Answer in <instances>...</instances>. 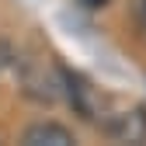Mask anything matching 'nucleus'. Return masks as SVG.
<instances>
[{"instance_id":"obj_5","label":"nucleus","mask_w":146,"mask_h":146,"mask_svg":"<svg viewBox=\"0 0 146 146\" xmlns=\"http://www.w3.org/2000/svg\"><path fill=\"white\" fill-rule=\"evenodd\" d=\"M132 17H136V28H139V35L146 38V0H136V4H132Z\"/></svg>"},{"instance_id":"obj_1","label":"nucleus","mask_w":146,"mask_h":146,"mask_svg":"<svg viewBox=\"0 0 146 146\" xmlns=\"http://www.w3.org/2000/svg\"><path fill=\"white\" fill-rule=\"evenodd\" d=\"M56 77H59V90L66 94V101L73 104V111H77L80 118H87V122H101V118H104V98L80 77V73L59 66Z\"/></svg>"},{"instance_id":"obj_2","label":"nucleus","mask_w":146,"mask_h":146,"mask_svg":"<svg viewBox=\"0 0 146 146\" xmlns=\"http://www.w3.org/2000/svg\"><path fill=\"white\" fill-rule=\"evenodd\" d=\"M108 136L115 143H146V111L132 108V111H122L108 122Z\"/></svg>"},{"instance_id":"obj_4","label":"nucleus","mask_w":146,"mask_h":146,"mask_svg":"<svg viewBox=\"0 0 146 146\" xmlns=\"http://www.w3.org/2000/svg\"><path fill=\"white\" fill-rule=\"evenodd\" d=\"M25 94L35 101H56L59 94V77L49 80L42 70H25Z\"/></svg>"},{"instance_id":"obj_6","label":"nucleus","mask_w":146,"mask_h":146,"mask_svg":"<svg viewBox=\"0 0 146 146\" xmlns=\"http://www.w3.org/2000/svg\"><path fill=\"white\" fill-rule=\"evenodd\" d=\"M14 66V49L4 42V38H0V73H4V70H11Z\"/></svg>"},{"instance_id":"obj_3","label":"nucleus","mask_w":146,"mask_h":146,"mask_svg":"<svg viewBox=\"0 0 146 146\" xmlns=\"http://www.w3.org/2000/svg\"><path fill=\"white\" fill-rule=\"evenodd\" d=\"M21 143L25 146H70L73 143V132L63 129V125H56V122H35V125L25 129Z\"/></svg>"},{"instance_id":"obj_7","label":"nucleus","mask_w":146,"mask_h":146,"mask_svg":"<svg viewBox=\"0 0 146 146\" xmlns=\"http://www.w3.org/2000/svg\"><path fill=\"white\" fill-rule=\"evenodd\" d=\"M80 4H84V7H104L108 0H80Z\"/></svg>"}]
</instances>
